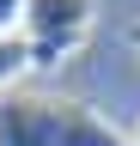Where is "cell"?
Masks as SVG:
<instances>
[{"mask_svg":"<svg viewBox=\"0 0 140 146\" xmlns=\"http://www.w3.org/2000/svg\"><path fill=\"white\" fill-rule=\"evenodd\" d=\"M0 146H134L116 122H104L85 98L67 91H0Z\"/></svg>","mask_w":140,"mask_h":146,"instance_id":"obj_1","label":"cell"},{"mask_svg":"<svg viewBox=\"0 0 140 146\" xmlns=\"http://www.w3.org/2000/svg\"><path fill=\"white\" fill-rule=\"evenodd\" d=\"M98 0H31L25 6V49H31V73H49L92 36Z\"/></svg>","mask_w":140,"mask_h":146,"instance_id":"obj_2","label":"cell"},{"mask_svg":"<svg viewBox=\"0 0 140 146\" xmlns=\"http://www.w3.org/2000/svg\"><path fill=\"white\" fill-rule=\"evenodd\" d=\"M25 73H31V49H25V36H0V91H19Z\"/></svg>","mask_w":140,"mask_h":146,"instance_id":"obj_3","label":"cell"},{"mask_svg":"<svg viewBox=\"0 0 140 146\" xmlns=\"http://www.w3.org/2000/svg\"><path fill=\"white\" fill-rule=\"evenodd\" d=\"M25 6L31 0H0V36H19L25 31Z\"/></svg>","mask_w":140,"mask_h":146,"instance_id":"obj_4","label":"cell"},{"mask_svg":"<svg viewBox=\"0 0 140 146\" xmlns=\"http://www.w3.org/2000/svg\"><path fill=\"white\" fill-rule=\"evenodd\" d=\"M128 43H134V49H140V18H134V25H128Z\"/></svg>","mask_w":140,"mask_h":146,"instance_id":"obj_5","label":"cell"},{"mask_svg":"<svg viewBox=\"0 0 140 146\" xmlns=\"http://www.w3.org/2000/svg\"><path fill=\"white\" fill-rule=\"evenodd\" d=\"M134 146H140V128H134Z\"/></svg>","mask_w":140,"mask_h":146,"instance_id":"obj_6","label":"cell"}]
</instances>
